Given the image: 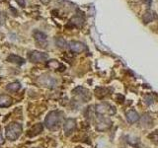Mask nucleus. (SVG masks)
<instances>
[{"instance_id":"7ed1b4c3","label":"nucleus","mask_w":158,"mask_h":148,"mask_svg":"<svg viewBox=\"0 0 158 148\" xmlns=\"http://www.w3.org/2000/svg\"><path fill=\"white\" fill-rule=\"evenodd\" d=\"M38 82L41 84L42 86L47 87V88H54L57 85L56 79L53 78L51 75H48V74H44V75L40 76L38 79Z\"/></svg>"},{"instance_id":"9d476101","label":"nucleus","mask_w":158,"mask_h":148,"mask_svg":"<svg viewBox=\"0 0 158 148\" xmlns=\"http://www.w3.org/2000/svg\"><path fill=\"white\" fill-rule=\"evenodd\" d=\"M42 131H43V125H42V123H36V125H34L29 130L28 136H30V137L36 136V135L39 134V133H41Z\"/></svg>"},{"instance_id":"0eeeda50","label":"nucleus","mask_w":158,"mask_h":148,"mask_svg":"<svg viewBox=\"0 0 158 148\" xmlns=\"http://www.w3.org/2000/svg\"><path fill=\"white\" fill-rule=\"evenodd\" d=\"M69 48H70V51L72 52H75V53H80V52H83L85 51L87 47L83 43H80V42H70L69 43Z\"/></svg>"},{"instance_id":"f8f14e48","label":"nucleus","mask_w":158,"mask_h":148,"mask_svg":"<svg viewBox=\"0 0 158 148\" xmlns=\"http://www.w3.org/2000/svg\"><path fill=\"white\" fill-rule=\"evenodd\" d=\"M155 19H156V14H155V12L150 11V10L146 11L144 13V15H143V17H142L143 22H144L145 24H148V23H150L152 21H154Z\"/></svg>"},{"instance_id":"b1692460","label":"nucleus","mask_w":158,"mask_h":148,"mask_svg":"<svg viewBox=\"0 0 158 148\" xmlns=\"http://www.w3.org/2000/svg\"><path fill=\"white\" fill-rule=\"evenodd\" d=\"M142 2L144 3V4H146L148 7L150 6L151 5V3H152V0H142Z\"/></svg>"},{"instance_id":"423d86ee","label":"nucleus","mask_w":158,"mask_h":148,"mask_svg":"<svg viewBox=\"0 0 158 148\" xmlns=\"http://www.w3.org/2000/svg\"><path fill=\"white\" fill-rule=\"evenodd\" d=\"M96 112L99 115H113L115 113V108L107 105V104H100L96 107Z\"/></svg>"},{"instance_id":"dca6fc26","label":"nucleus","mask_w":158,"mask_h":148,"mask_svg":"<svg viewBox=\"0 0 158 148\" xmlns=\"http://www.w3.org/2000/svg\"><path fill=\"white\" fill-rule=\"evenodd\" d=\"M34 38L36 39L38 42H41V43L47 41V35L43 32H40V31L34 32Z\"/></svg>"},{"instance_id":"ddd939ff","label":"nucleus","mask_w":158,"mask_h":148,"mask_svg":"<svg viewBox=\"0 0 158 148\" xmlns=\"http://www.w3.org/2000/svg\"><path fill=\"white\" fill-rule=\"evenodd\" d=\"M12 98L8 95H0V107H9L12 105Z\"/></svg>"},{"instance_id":"9b49d317","label":"nucleus","mask_w":158,"mask_h":148,"mask_svg":"<svg viewBox=\"0 0 158 148\" xmlns=\"http://www.w3.org/2000/svg\"><path fill=\"white\" fill-rule=\"evenodd\" d=\"M126 117H127V120L130 123H135L138 120H139V116H138V113L133 111V110H131V111H127V113H126Z\"/></svg>"},{"instance_id":"39448f33","label":"nucleus","mask_w":158,"mask_h":148,"mask_svg":"<svg viewBox=\"0 0 158 148\" xmlns=\"http://www.w3.org/2000/svg\"><path fill=\"white\" fill-rule=\"evenodd\" d=\"M29 58L32 62H43L44 60H47V59L48 58V56L44 52L34 51L30 52Z\"/></svg>"},{"instance_id":"aec40b11","label":"nucleus","mask_w":158,"mask_h":148,"mask_svg":"<svg viewBox=\"0 0 158 148\" xmlns=\"http://www.w3.org/2000/svg\"><path fill=\"white\" fill-rule=\"evenodd\" d=\"M143 100H144V103L146 105H150V104H152L153 101H154V99H153V97L151 95H146L144 98H143Z\"/></svg>"},{"instance_id":"4468645a","label":"nucleus","mask_w":158,"mask_h":148,"mask_svg":"<svg viewBox=\"0 0 158 148\" xmlns=\"http://www.w3.org/2000/svg\"><path fill=\"white\" fill-rule=\"evenodd\" d=\"M7 61L11 62V63H16L18 65H21V64L25 63V60L22 57L15 56V54H10V56L7 57Z\"/></svg>"},{"instance_id":"f257e3e1","label":"nucleus","mask_w":158,"mask_h":148,"mask_svg":"<svg viewBox=\"0 0 158 148\" xmlns=\"http://www.w3.org/2000/svg\"><path fill=\"white\" fill-rule=\"evenodd\" d=\"M62 120V113L52 111L47 116L46 120H44V125L48 128V130H54L58 128Z\"/></svg>"},{"instance_id":"a211bd4d","label":"nucleus","mask_w":158,"mask_h":148,"mask_svg":"<svg viewBox=\"0 0 158 148\" xmlns=\"http://www.w3.org/2000/svg\"><path fill=\"white\" fill-rule=\"evenodd\" d=\"M48 66L49 68H52V69H58L59 67H61V68H64L60 63H59L58 61L56 60H51V61H48Z\"/></svg>"},{"instance_id":"5701e85b","label":"nucleus","mask_w":158,"mask_h":148,"mask_svg":"<svg viewBox=\"0 0 158 148\" xmlns=\"http://www.w3.org/2000/svg\"><path fill=\"white\" fill-rule=\"evenodd\" d=\"M5 21V18H4V15L0 12V25H2Z\"/></svg>"},{"instance_id":"4be33fe9","label":"nucleus","mask_w":158,"mask_h":148,"mask_svg":"<svg viewBox=\"0 0 158 148\" xmlns=\"http://www.w3.org/2000/svg\"><path fill=\"white\" fill-rule=\"evenodd\" d=\"M15 1H16L21 7H24L25 6V0H15Z\"/></svg>"},{"instance_id":"412c9836","label":"nucleus","mask_w":158,"mask_h":148,"mask_svg":"<svg viewBox=\"0 0 158 148\" xmlns=\"http://www.w3.org/2000/svg\"><path fill=\"white\" fill-rule=\"evenodd\" d=\"M151 121V118L148 115H144L142 117V123H145V125H151V121Z\"/></svg>"},{"instance_id":"2eb2a0df","label":"nucleus","mask_w":158,"mask_h":148,"mask_svg":"<svg viewBox=\"0 0 158 148\" xmlns=\"http://www.w3.org/2000/svg\"><path fill=\"white\" fill-rule=\"evenodd\" d=\"M70 23L72 25L76 27H81L82 25L84 24V18L81 17L80 15H76V16H74L71 20H70Z\"/></svg>"},{"instance_id":"6e6552de","label":"nucleus","mask_w":158,"mask_h":148,"mask_svg":"<svg viewBox=\"0 0 158 148\" xmlns=\"http://www.w3.org/2000/svg\"><path fill=\"white\" fill-rule=\"evenodd\" d=\"M75 127H76V121H74L73 118H68V120H66L65 123H64L63 130L66 134H69L71 131L75 130Z\"/></svg>"},{"instance_id":"1a4fd4ad","label":"nucleus","mask_w":158,"mask_h":148,"mask_svg":"<svg viewBox=\"0 0 158 148\" xmlns=\"http://www.w3.org/2000/svg\"><path fill=\"white\" fill-rule=\"evenodd\" d=\"M74 93H75L76 95L80 96L83 102H87L89 99H90V94H89V92L86 90V89H84L82 87H77L75 90H74Z\"/></svg>"},{"instance_id":"bb28decb","label":"nucleus","mask_w":158,"mask_h":148,"mask_svg":"<svg viewBox=\"0 0 158 148\" xmlns=\"http://www.w3.org/2000/svg\"><path fill=\"white\" fill-rule=\"evenodd\" d=\"M0 1H3V0H0Z\"/></svg>"},{"instance_id":"f3484780","label":"nucleus","mask_w":158,"mask_h":148,"mask_svg":"<svg viewBox=\"0 0 158 148\" xmlns=\"http://www.w3.org/2000/svg\"><path fill=\"white\" fill-rule=\"evenodd\" d=\"M21 88V85H20L19 82H12L7 85L6 89L10 92H17L19 89Z\"/></svg>"},{"instance_id":"393cba45","label":"nucleus","mask_w":158,"mask_h":148,"mask_svg":"<svg viewBox=\"0 0 158 148\" xmlns=\"http://www.w3.org/2000/svg\"><path fill=\"white\" fill-rule=\"evenodd\" d=\"M2 143H3V137L1 135V133H0V144H2Z\"/></svg>"},{"instance_id":"6ab92c4d","label":"nucleus","mask_w":158,"mask_h":148,"mask_svg":"<svg viewBox=\"0 0 158 148\" xmlns=\"http://www.w3.org/2000/svg\"><path fill=\"white\" fill-rule=\"evenodd\" d=\"M56 44L58 47H66V41L63 38H56Z\"/></svg>"},{"instance_id":"a878e982","label":"nucleus","mask_w":158,"mask_h":148,"mask_svg":"<svg viewBox=\"0 0 158 148\" xmlns=\"http://www.w3.org/2000/svg\"><path fill=\"white\" fill-rule=\"evenodd\" d=\"M76 148H82V147H76Z\"/></svg>"},{"instance_id":"f03ea898","label":"nucleus","mask_w":158,"mask_h":148,"mask_svg":"<svg viewBox=\"0 0 158 148\" xmlns=\"http://www.w3.org/2000/svg\"><path fill=\"white\" fill-rule=\"evenodd\" d=\"M6 137L9 140L14 141L18 139L20 135L22 134V126L18 122H11L6 126Z\"/></svg>"},{"instance_id":"20e7f679","label":"nucleus","mask_w":158,"mask_h":148,"mask_svg":"<svg viewBox=\"0 0 158 148\" xmlns=\"http://www.w3.org/2000/svg\"><path fill=\"white\" fill-rule=\"evenodd\" d=\"M112 125V121L109 117H100L97 121V125L96 128L99 131L107 130L108 128H110Z\"/></svg>"}]
</instances>
